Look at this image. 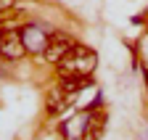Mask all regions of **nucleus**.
Listing matches in <instances>:
<instances>
[{"label":"nucleus","instance_id":"0eeeda50","mask_svg":"<svg viewBox=\"0 0 148 140\" xmlns=\"http://www.w3.org/2000/svg\"><path fill=\"white\" fill-rule=\"evenodd\" d=\"M101 132H103V116H95L92 122H87V127H85V135H82V140H95Z\"/></svg>","mask_w":148,"mask_h":140},{"label":"nucleus","instance_id":"423d86ee","mask_svg":"<svg viewBox=\"0 0 148 140\" xmlns=\"http://www.w3.org/2000/svg\"><path fill=\"white\" fill-rule=\"evenodd\" d=\"M90 85H92L90 77H61V87L69 95H77L79 90H85V87H90Z\"/></svg>","mask_w":148,"mask_h":140},{"label":"nucleus","instance_id":"20e7f679","mask_svg":"<svg viewBox=\"0 0 148 140\" xmlns=\"http://www.w3.org/2000/svg\"><path fill=\"white\" fill-rule=\"evenodd\" d=\"M21 37H24V45H27V53H34V56H42L45 53V48H48V40H50V34L42 32L37 24H29L21 29Z\"/></svg>","mask_w":148,"mask_h":140},{"label":"nucleus","instance_id":"39448f33","mask_svg":"<svg viewBox=\"0 0 148 140\" xmlns=\"http://www.w3.org/2000/svg\"><path fill=\"white\" fill-rule=\"evenodd\" d=\"M69 98H71V95L64 90L61 85H58V87H53V90L48 93V114H61V111L66 109Z\"/></svg>","mask_w":148,"mask_h":140},{"label":"nucleus","instance_id":"7ed1b4c3","mask_svg":"<svg viewBox=\"0 0 148 140\" xmlns=\"http://www.w3.org/2000/svg\"><path fill=\"white\" fill-rule=\"evenodd\" d=\"M77 45L69 34H64V32H56V34H50V40H48V48H45V53H42V58L48 61V64H58L69 50Z\"/></svg>","mask_w":148,"mask_h":140},{"label":"nucleus","instance_id":"f03ea898","mask_svg":"<svg viewBox=\"0 0 148 140\" xmlns=\"http://www.w3.org/2000/svg\"><path fill=\"white\" fill-rule=\"evenodd\" d=\"M0 56L5 61H18L27 56V45H24V37L21 32H3L0 34Z\"/></svg>","mask_w":148,"mask_h":140},{"label":"nucleus","instance_id":"f257e3e1","mask_svg":"<svg viewBox=\"0 0 148 140\" xmlns=\"http://www.w3.org/2000/svg\"><path fill=\"white\" fill-rule=\"evenodd\" d=\"M98 66V53L85 45H74L69 53L56 64L58 77H90Z\"/></svg>","mask_w":148,"mask_h":140},{"label":"nucleus","instance_id":"6e6552de","mask_svg":"<svg viewBox=\"0 0 148 140\" xmlns=\"http://www.w3.org/2000/svg\"><path fill=\"white\" fill-rule=\"evenodd\" d=\"M145 85H148V74H145Z\"/></svg>","mask_w":148,"mask_h":140}]
</instances>
